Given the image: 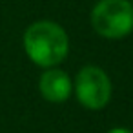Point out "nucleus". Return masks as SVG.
Instances as JSON below:
<instances>
[{"mask_svg": "<svg viewBox=\"0 0 133 133\" xmlns=\"http://www.w3.org/2000/svg\"><path fill=\"white\" fill-rule=\"evenodd\" d=\"M22 46L28 58L38 68L60 66L69 55L68 31L53 20H35L22 35Z\"/></svg>", "mask_w": 133, "mask_h": 133, "instance_id": "nucleus-1", "label": "nucleus"}, {"mask_svg": "<svg viewBox=\"0 0 133 133\" xmlns=\"http://www.w3.org/2000/svg\"><path fill=\"white\" fill-rule=\"evenodd\" d=\"M93 31L108 40H120L133 33V2L98 0L89 13Z\"/></svg>", "mask_w": 133, "mask_h": 133, "instance_id": "nucleus-2", "label": "nucleus"}, {"mask_svg": "<svg viewBox=\"0 0 133 133\" xmlns=\"http://www.w3.org/2000/svg\"><path fill=\"white\" fill-rule=\"evenodd\" d=\"M73 93L78 104L89 111L104 109L113 95V84L109 75L95 64L82 66L73 80Z\"/></svg>", "mask_w": 133, "mask_h": 133, "instance_id": "nucleus-3", "label": "nucleus"}, {"mask_svg": "<svg viewBox=\"0 0 133 133\" xmlns=\"http://www.w3.org/2000/svg\"><path fill=\"white\" fill-rule=\"evenodd\" d=\"M38 91L44 100L60 104L66 102L73 93V80L68 71L60 69L58 66L44 69L38 80Z\"/></svg>", "mask_w": 133, "mask_h": 133, "instance_id": "nucleus-4", "label": "nucleus"}, {"mask_svg": "<svg viewBox=\"0 0 133 133\" xmlns=\"http://www.w3.org/2000/svg\"><path fill=\"white\" fill-rule=\"evenodd\" d=\"M106 133H133V129H129V128H124V126H117V128H111V129H108Z\"/></svg>", "mask_w": 133, "mask_h": 133, "instance_id": "nucleus-5", "label": "nucleus"}, {"mask_svg": "<svg viewBox=\"0 0 133 133\" xmlns=\"http://www.w3.org/2000/svg\"><path fill=\"white\" fill-rule=\"evenodd\" d=\"M129 2H133V0H129Z\"/></svg>", "mask_w": 133, "mask_h": 133, "instance_id": "nucleus-6", "label": "nucleus"}]
</instances>
